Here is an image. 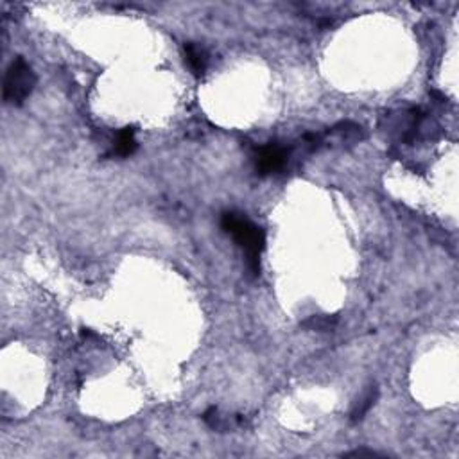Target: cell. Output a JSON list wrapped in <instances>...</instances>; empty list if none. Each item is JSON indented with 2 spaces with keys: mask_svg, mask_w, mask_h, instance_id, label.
I'll return each mask as SVG.
<instances>
[{
  "mask_svg": "<svg viewBox=\"0 0 459 459\" xmlns=\"http://www.w3.org/2000/svg\"><path fill=\"white\" fill-rule=\"evenodd\" d=\"M135 128L133 126H128V128L121 129L113 142V154H117V157H131V154L137 151V138H135Z\"/></svg>",
  "mask_w": 459,
  "mask_h": 459,
  "instance_id": "obj_6",
  "label": "cell"
},
{
  "mask_svg": "<svg viewBox=\"0 0 459 459\" xmlns=\"http://www.w3.org/2000/svg\"><path fill=\"white\" fill-rule=\"evenodd\" d=\"M377 399H379V387L373 384V386L368 387L366 391H363V395L354 402V406H352L350 409V422H361V420L370 413L371 407L375 406Z\"/></svg>",
  "mask_w": 459,
  "mask_h": 459,
  "instance_id": "obj_5",
  "label": "cell"
},
{
  "mask_svg": "<svg viewBox=\"0 0 459 459\" xmlns=\"http://www.w3.org/2000/svg\"><path fill=\"white\" fill-rule=\"evenodd\" d=\"M183 51H185V61L189 65L190 72L196 77H201L206 72V67H208V54H206L205 48L190 41V44H185Z\"/></svg>",
  "mask_w": 459,
  "mask_h": 459,
  "instance_id": "obj_4",
  "label": "cell"
},
{
  "mask_svg": "<svg viewBox=\"0 0 459 459\" xmlns=\"http://www.w3.org/2000/svg\"><path fill=\"white\" fill-rule=\"evenodd\" d=\"M335 323H338V316L319 314V316H310L307 321H303V326L309 328V331L325 332V331H331V328H334Z\"/></svg>",
  "mask_w": 459,
  "mask_h": 459,
  "instance_id": "obj_7",
  "label": "cell"
},
{
  "mask_svg": "<svg viewBox=\"0 0 459 459\" xmlns=\"http://www.w3.org/2000/svg\"><path fill=\"white\" fill-rule=\"evenodd\" d=\"M36 86V74L22 56L15 58L4 77V101L8 105H22Z\"/></svg>",
  "mask_w": 459,
  "mask_h": 459,
  "instance_id": "obj_2",
  "label": "cell"
},
{
  "mask_svg": "<svg viewBox=\"0 0 459 459\" xmlns=\"http://www.w3.org/2000/svg\"><path fill=\"white\" fill-rule=\"evenodd\" d=\"M221 226L226 234L232 235L244 250L248 270L253 277H257L260 273V255L264 251V246H266L264 230L258 228L242 214H235V212H225L221 218Z\"/></svg>",
  "mask_w": 459,
  "mask_h": 459,
  "instance_id": "obj_1",
  "label": "cell"
},
{
  "mask_svg": "<svg viewBox=\"0 0 459 459\" xmlns=\"http://www.w3.org/2000/svg\"><path fill=\"white\" fill-rule=\"evenodd\" d=\"M347 455H379V452L375 451H368V448H357V451L348 452Z\"/></svg>",
  "mask_w": 459,
  "mask_h": 459,
  "instance_id": "obj_8",
  "label": "cell"
},
{
  "mask_svg": "<svg viewBox=\"0 0 459 459\" xmlns=\"http://www.w3.org/2000/svg\"><path fill=\"white\" fill-rule=\"evenodd\" d=\"M287 158H289V151L284 147V145L277 144V142H271V144L260 147L257 154V173L260 176H267V174L278 173L280 169H284V166L287 164Z\"/></svg>",
  "mask_w": 459,
  "mask_h": 459,
  "instance_id": "obj_3",
  "label": "cell"
}]
</instances>
